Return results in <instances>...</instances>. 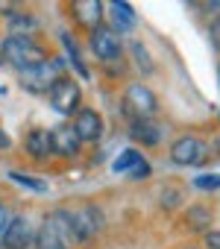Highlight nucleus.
Here are the masks:
<instances>
[{"mask_svg":"<svg viewBox=\"0 0 220 249\" xmlns=\"http://www.w3.org/2000/svg\"><path fill=\"white\" fill-rule=\"evenodd\" d=\"M0 53H3L6 65H12L21 73H38L47 65V50L38 41H33V36H9L0 44Z\"/></svg>","mask_w":220,"mask_h":249,"instance_id":"obj_1","label":"nucleus"},{"mask_svg":"<svg viewBox=\"0 0 220 249\" xmlns=\"http://www.w3.org/2000/svg\"><path fill=\"white\" fill-rule=\"evenodd\" d=\"M47 100H50L53 111H59V114H76L79 103H82V88H79V82L71 73H59L47 85Z\"/></svg>","mask_w":220,"mask_h":249,"instance_id":"obj_2","label":"nucleus"},{"mask_svg":"<svg viewBox=\"0 0 220 249\" xmlns=\"http://www.w3.org/2000/svg\"><path fill=\"white\" fill-rule=\"evenodd\" d=\"M121 106H124V114L129 120H156V111H159L156 94L147 85H141V82H135V85H129L124 91V103Z\"/></svg>","mask_w":220,"mask_h":249,"instance_id":"obj_3","label":"nucleus"},{"mask_svg":"<svg viewBox=\"0 0 220 249\" xmlns=\"http://www.w3.org/2000/svg\"><path fill=\"white\" fill-rule=\"evenodd\" d=\"M68 220H71L73 243H88V240L103 229V214H100V208H94V205L68 208Z\"/></svg>","mask_w":220,"mask_h":249,"instance_id":"obj_4","label":"nucleus"},{"mask_svg":"<svg viewBox=\"0 0 220 249\" xmlns=\"http://www.w3.org/2000/svg\"><path fill=\"white\" fill-rule=\"evenodd\" d=\"M208 156H211V147L202 144V141L194 138V135H182V138H176L173 147H170L173 164H182V167H200V164L208 161Z\"/></svg>","mask_w":220,"mask_h":249,"instance_id":"obj_5","label":"nucleus"},{"mask_svg":"<svg viewBox=\"0 0 220 249\" xmlns=\"http://www.w3.org/2000/svg\"><path fill=\"white\" fill-rule=\"evenodd\" d=\"M88 47H91V53H94L100 62H115V59H121V53H124L121 36H118L112 27H97L94 33H88Z\"/></svg>","mask_w":220,"mask_h":249,"instance_id":"obj_6","label":"nucleus"},{"mask_svg":"<svg viewBox=\"0 0 220 249\" xmlns=\"http://www.w3.org/2000/svg\"><path fill=\"white\" fill-rule=\"evenodd\" d=\"M73 132L82 144H94L103 138V117L94 108H79L73 114Z\"/></svg>","mask_w":220,"mask_h":249,"instance_id":"obj_7","label":"nucleus"},{"mask_svg":"<svg viewBox=\"0 0 220 249\" xmlns=\"http://www.w3.org/2000/svg\"><path fill=\"white\" fill-rule=\"evenodd\" d=\"M0 243H3V249H27L30 243H36V231H33L30 220L27 217H12Z\"/></svg>","mask_w":220,"mask_h":249,"instance_id":"obj_8","label":"nucleus"},{"mask_svg":"<svg viewBox=\"0 0 220 249\" xmlns=\"http://www.w3.org/2000/svg\"><path fill=\"white\" fill-rule=\"evenodd\" d=\"M71 12H73V18H76L79 27H85L88 33H94L97 27H103V12H106V6L97 3V0H73V3H71Z\"/></svg>","mask_w":220,"mask_h":249,"instance_id":"obj_9","label":"nucleus"},{"mask_svg":"<svg viewBox=\"0 0 220 249\" xmlns=\"http://www.w3.org/2000/svg\"><path fill=\"white\" fill-rule=\"evenodd\" d=\"M106 12H109L112 30H115L118 36L135 30V24H138V15H135V9L127 3V0H112V3H106Z\"/></svg>","mask_w":220,"mask_h":249,"instance_id":"obj_10","label":"nucleus"},{"mask_svg":"<svg viewBox=\"0 0 220 249\" xmlns=\"http://www.w3.org/2000/svg\"><path fill=\"white\" fill-rule=\"evenodd\" d=\"M129 138L141 147H159L162 144V126L156 120H132L129 123Z\"/></svg>","mask_w":220,"mask_h":249,"instance_id":"obj_11","label":"nucleus"},{"mask_svg":"<svg viewBox=\"0 0 220 249\" xmlns=\"http://www.w3.org/2000/svg\"><path fill=\"white\" fill-rule=\"evenodd\" d=\"M79 147H82V141L76 138L73 126H59V129H53V153H59V156H65V159H73V156L79 153Z\"/></svg>","mask_w":220,"mask_h":249,"instance_id":"obj_12","label":"nucleus"},{"mask_svg":"<svg viewBox=\"0 0 220 249\" xmlns=\"http://www.w3.org/2000/svg\"><path fill=\"white\" fill-rule=\"evenodd\" d=\"M27 153H30L33 159H47V156H53V132H47V129H33V132L27 135Z\"/></svg>","mask_w":220,"mask_h":249,"instance_id":"obj_13","label":"nucleus"},{"mask_svg":"<svg viewBox=\"0 0 220 249\" xmlns=\"http://www.w3.org/2000/svg\"><path fill=\"white\" fill-rule=\"evenodd\" d=\"M129 170H132V176H147L150 173V167L141 161L138 150H124L121 159L115 161V173H129Z\"/></svg>","mask_w":220,"mask_h":249,"instance_id":"obj_14","label":"nucleus"},{"mask_svg":"<svg viewBox=\"0 0 220 249\" xmlns=\"http://www.w3.org/2000/svg\"><path fill=\"white\" fill-rule=\"evenodd\" d=\"M36 249H68V243L59 237V231L53 229V223L44 220L41 229L36 231Z\"/></svg>","mask_w":220,"mask_h":249,"instance_id":"obj_15","label":"nucleus"},{"mask_svg":"<svg viewBox=\"0 0 220 249\" xmlns=\"http://www.w3.org/2000/svg\"><path fill=\"white\" fill-rule=\"evenodd\" d=\"M185 223L191 226V231H211V211L205 205H194L188 211V220Z\"/></svg>","mask_w":220,"mask_h":249,"instance_id":"obj_16","label":"nucleus"},{"mask_svg":"<svg viewBox=\"0 0 220 249\" xmlns=\"http://www.w3.org/2000/svg\"><path fill=\"white\" fill-rule=\"evenodd\" d=\"M9 30L12 36H30L36 30V21L33 15H9Z\"/></svg>","mask_w":220,"mask_h":249,"instance_id":"obj_17","label":"nucleus"},{"mask_svg":"<svg viewBox=\"0 0 220 249\" xmlns=\"http://www.w3.org/2000/svg\"><path fill=\"white\" fill-rule=\"evenodd\" d=\"M132 59L138 62V68L144 73H153V59H150V53H147V47L141 41H132Z\"/></svg>","mask_w":220,"mask_h":249,"instance_id":"obj_18","label":"nucleus"},{"mask_svg":"<svg viewBox=\"0 0 220 249\" xmlns=\"http://www.w3.org/2000/svg\"><path fill=\"white\" fill-rule=\"evenodd\" d=\"M9 179H12V182H18V185H24V188H30V191H36V194H47V185H44L41 179L24 176V173H18V170H12V173H9Z\"/></svg>","mask_w":220,"mask_h":249,"instance_id":"obj_19","label":"nucleus"},{"mask_svg":"<svg viewBox=\"0 0 220 249\" xmlns=\"http://www.w3.org/2000/svg\"><path fill=\"white\" fill-rule=\"evenodd\" d=\"M194 188H197V191H220V173L197 176V179H194Z\"/></svg>","mask_w":220,"mask_h":249,"instance_id":"obj_20","label":"nucleus"},{"mask_svg":"<svg viewBox=\"0 0 220 249\" xmlns=\"http://www.w3.org/2000/svg\"><path fill=\"white\" fill-rule=\"evenodd\" d=\"M65 47H68V53L73 56V68H76L82 76H88V68L82 65V59H79V53H76V44H73V38H71V36H65Z\"/></svg>","mask_w":220,"mask_h":249,"instance_id":"obj_21","label":"nucleus"},{"mask_svg":"<svg viewBox=\"0 0 220 249\" xmlns=\"http://www.w3.org/2000/svg\"><path fill=\"white\" fill-rule=\"evenodd\" d=\"M208 38H211V47L220 53V18H214V21L208 24Z\"/></svg>","mask_w":220,"mask_h":249,"instance_id":"obj_22","label":"nucleus"},{"mask_svg":"<svg viewBox=\"0 0 220 249\" xmlns=\"http://www.w3.org/2000/svg\"><path fill=\"white\" fill-rule=\"evenodd\" d=\"M202 243H205V249H220V231H217V229L205 231V234H202Z\"/></svg>","mask_w":220,"mask_h":249,"instance_id":"obj_23","label":"nucleus"},{"mask_svg":"<svg viewBox=\"0 0 220 249\" xmlns=\"http://www.w3.org/2000/svg\"><path fill=\"white\" fill-rule=\"evenodd\" d=\"M9 211H6V205H0V240H3V234H6V226H9Z\"/></svg>","mask_w":220,"mask_h":249,"instance_id":"obj_24","label":"nucleus"},{"mask_svg":"<svg viewBox=\"0 0 220 249\" xmlns=\"http://www.w3.org/2000/svg\"><path fill=\"white\" fill-rule=\"evenodd\" d=\"M9 144H12V141H9V135H6V132H3V129H0V150H6V147H9Z\"/></svg>","mask_w":220,"mask_h":249,"instance_id":"obj_25","label":"nucleus"},{"mask_svg":"<svg viewBox=\"0 0 220 249\" xmlns=\"http://www.w3.org/2000/svg\"><path fill=\"white\" fill-rule=\"evenodd\" d=\"M211 150H214V153H220V135L214 138V144H211Z\"/></svg>","mask_w":220,"mask_h":249,"instance_id":"obj_26","label":"nucleus"},{"mask_svg":"<svg viewBox=\"0 0 220 249\" xmlns=\"http://www.w3.org/2000/svg\"><path fill=\"white\" fill-rule=\"evenodd\" d=\"M185 249H200V246H185Z\"/></svg>","mask_w":220,"mask_h":249,"instance_id":"obj_27","label":"nucleus"},{"mask_svg":"<svg viewBox=\"0 0 220 249\" xmlns=\"http://www.w3.org/2000/svg\"><path fill=\"white\" fill-rule=\"evenodd\" d=\"M217 79H220V65H217Z\"/></svg>","mask_w":220,"mask_h":249,"instance_id":"obj_28","label":"nucleus"},{"mask_svg":"<svg viewBox=\"0 0 220 249\" xmlns=\"http://www.w3.org/2000/svg\"><path fill=\"white\" fill-rule=\"evenodd\" d=\"M0 91H3V88H0Z\"/></svg>","mask_w":220,"mask_h":249,"instance_id":"obj_29","label":"nucleus"}]
</instances>
